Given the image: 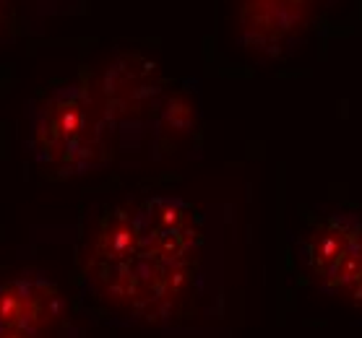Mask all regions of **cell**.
Here are the masks:
<instances>
[{"instance_id": "4", "label": "cell", "mask_w": 362, "mask_h": 338, "mask_svg": "<svg viewBox=\"0 0 362 338\" xmlns=\"http://www.w3.org/2000/svg\"><path fill=\"white\" fill-rule=\"evenodd\" d=\"M0 338H83L60 284L47 271L24 268L0 281Z\"/></svg>"}, {"instance_id": "3", "label": "cell", "mask_w": 362, "mask_h": 338, "mask_svg": "<svg viewBox=\"0 0 362 338\" xmlns=\"http://www.w3.org/2000/svg\"><path fill=\"white\" fill-rule=\"evenodd\" d=\"M297 265L321 294L362 310V216H318L297 239Z\"/></svg>"}, {"instance_id": "1", "label": "cell", "mask_w": 362, "mask_h": 338, "mask_svg": "<svg viewBox=\"0 0 362 338\" xmlns=\"http://www.w3.org/2000/svg\"><path fill=\"white\" fill-rule=\"evenodd\" d=\"M206 250L204 216L180 195H148L102 222L83 286L136 325H167L193 302Z\"/></svg>"}, {"instance_id": "6", "label": "cell", "mask_w": 362, "mask_h": 338, "mask_svg": "<svg viewBox=\"0 0 362 338\" xmlns=\"http://www.w3.org/2000/svg\"><path fill=\"white\" fill-rule=\"evenodd\" d=\"M318 0H238V37L250 52L279 58L315 16Z\"/></svg>"}, {"instance_id": "2", "label": "cell", "mask_w": 362, "mask_h": 338, "mask_svg": "<svg viewBox=\"0 0 362 338\" xmlns=\"http://www.w3.org/2000/svg\"><path fill=\"white\" fill-rule=\"evenodd\" d=\"M24 151L55 180H78L112 162L115 135L102 99L81 81L60 83L24 109Z\"/></svg>"}, {"instance_id": "7", "label": "cell", "mask_w": 362, "mask_h": 338, "mask_svg": "<svg viewBox=\"0 0 362 338\" xmlns=\"http://www.w3.org/2000/svg\"><path fill=\"white\" fill-rule=\"evenodd\" d=\"M6 11H8V0H0V29L6 24Z\"/></svg>"}, {"instance_id": "5", "label": "cell", "mask_w": 362, "mask_h": 338, "mask_svg": "<svg viewBox=\"0 0 362 338\" xmlns=\"http://www.w3.org/2000/svg\"><path fill=\"white\" fill-rule=\"evenodd\" d=\"M102 107L107 112L112 135L125 149H139L144 135L165 120V94L151 66L133 58H120L102 78Z\"/></svg>"}]
</instances>
